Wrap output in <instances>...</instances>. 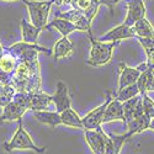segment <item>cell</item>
Returning <instances> with one entry per match:
<instances>
[{"instance_id": "obj_9", "label": "cell", "mask_w": 154, "mask_h": 154, "mask_svg": "<svg viewBox=\"0 0 154 154\" xmlns=\"http://www.w3.org/2000/svg\"><path fill=\"white\" fill-rule=\"evenodd\" d=\"M52 99H53V104H54L56 111L59 112V113L63 112L64 110L72 107V100H70V96H69L68 86L63 82L57 83V89H56V93L52 95Z\"/></svg>"}, {"instance_id": "obj_3", "label": "cell", "mask_w": 154, "mask_h": 154, "mask_svg": "<svg viewBox=\"0 0 154 154\" xmlns=\"http://www.w3.org/2000/svg\"><path fill=\"white\" fill-rule=\"evenodd\" d=\"M19 127L17 131L14 134V137L11 138L10 142L5 143V150L6 152H12V150H33L36 153H45L46 152V147H37L33 140L31 138V136L29 134V132L25 130L22 126V119H20L19 121Z\"/></svg>"}, {"instance_id": "obj_4", "label": "cell", "mask_w": 154, "mask_h": 154, "mask_svg": "<svg viewBox=\"0 0 154 154\" xmlns=\"http://www.w3.org/2000/svg\"><path fill=\"white\" fill-rule=\"evenodd\" d=\"M84 138L86 143L90 147L93 154H105L106 152V143L109 136L105 133L102 128L97 130H84Z\"/></svg>"}, {"instance_id": "obj_20", "label": "cell", "mask_w": 154, "mask_h": 154, "mask_svg": "<svg viewBox=\"0 0 154 154\" xmlns=\"http://www.w3.org/2000/svg\"><path fill=\"white\" fill-rule=\"evenodd\" d=\"M60 119H62V125H64V126L84 130L82 117L78 115V112L74 111L72 107H69L67 110H64L63 112H60Z\"/></svg>"}, {"instance_id": "obj_23", "label": "cell", "mask_w": 154, "mask_h": 154, "mask_svg": "<svg viewBox=\"0 0 154 154\" xmlns=\"http://www.w3.org/2000/svg\"><path fill=\"white\" fill-rule=\"evenodd\" d=\"M140 97H142V95H137L130 100L127 101H123L122 105H123V115H125V125H127L128 122H130L132 119H133V115H134V110L138 105V101L140 100Z\"/></svg>"}, {"instance_id": "obj_7", "label": "cell", "mask_w": 154, "mask_h": 154, "mask_svg": "<svg viewBox=\"0 0 154 154\" xmlns=\"http://www.w3.org/2000/svg\"><path fill=\"white\" fill-rule=\"evenodd\" d=\"M58 17L69 20L72 23L75 25V27L78 31H86L88 33H91V21L85 16V14L82 10L73 8L72 10L58 14Z\"/></svg>"}, {"instance_id": "obj_14", "label": "cell", "mask_w": 154, "mask_h": 154, "mask_svg": "<svg viewBox=\"0 0 154 154\" xmlns=\"http://www.w3.org/2000/svg\"><path fill=\"white\" fill-rule=\"evenodd\" d=\"M53 102L52 95H48L45 93H32L31 94V100H30V110L36 112V111H45L48 110L49 105Z\"/></svg>"}, {"instance_id": "obj_28", "label": "cell", "mask_w": 154, "mask_h": 154, "mask_svg": "<svg viewBox=\"0 0 154 154\" xmlns=\"http://www.w3.org/2000/svg\"><path fill=\"white\" fill-rule=\"evenodd\" d=\"M99 2H100V5H106L110 9L111 15H113V8L120 2V0H99Z\"/></svg>"}, {"instance_id": "obj_12", "label": "cell", "mask_w": 154, "mask_h": 154, "mask_svg": "<svg viewBox=\"0 0 154 154\" xmlns=\"http://www.w3.org/2000/svg\"><path fill=\"white\" fill-rule=\"evenodd\" d=\"M122 121L125 123V115H123V105L122 102L119 101L117 99L112 97L110 102L107 104V107L104 113V119H102V123H109L111 121Z\"/></svg>"}, {"instance_id": "obj_19", "label": "cell", "mask_w": 154, "mask_h": 154, "mask_svg": "<svg viewBox=\"0 0 154 154\" xmlns=\"http://www.w3.org/2000/svg\"><path fill=\"white\" fill-rule=\"evenodd\" d=\"M132 30L136 38H154V29L146 17L138 20L132 26Z\"/></svg>"}, {"instance_id": "obj_18", "label": "cell", "mask_w": 154, "mask_h": 154, "mask_svg": "<svg viewBox=\"0 0 154 154\" xmlns=\"http://www.w3.org/2000/svg\"><path fill=\"white\" fill-rule=\"evenodd\" d=\"M46 29H56L62 36H66V37H68V35H70L74 31H78L74 23H72L69 20L62 19V17H54V20L47 23Z\"/></svg>"}, {"instance_id": "obj_16", "label": "cell", "mask_w": 154, "mask_h": 154, "mask_svg": "<svg viewBox=\"0 0 154 154\" xmlns=\"http://www.w3.org/2000/svg\"><path fill=\"white\" fill-rule=\"evenodd\" d=\"M33 116L37 121H40L41 123H45L49 127H57L62 125V119H60V113L57 111H36L33 112Z\"/></svg>"}, {"instance_id": "obj_22", "label": "cell", "mask_w": 154, "mask_h": 154, "mask_svg": "<svg viewBox=\"0 0 154 154\" xmlns=\"http://www.w3.org/2000/svg\"><path fill=\"white\" fill-rule=\"evenodd\" d=\"M130 138L127 133L122 134V136H116V134H111L109 136L107 143H106V152L105 154H120L121 148L123 146V143Z\"/></svg>"}, {"instance_id": "obj_33", "label": "cell", "mask_w": 154, "mask_h": 154, "mask_svg": "<svg viewBox=\"0 0 154 154\" xmlns=\"http://www.w3.org/2000/svg\"><path fill=\"white\" fill-rule=\"evenodd\" d=\"M137 154H139V153H137Z\"/></svg>"}, {"instance_id": "obj_11", "label": "cell", "mask_w": 154, "mask_h": 154, "mask_svg": "<svg viewBox=\"0 0 154 154\" xmlns=\"http://www.w3.org/2000/svg\"><path fill=\"white\" fill-rule=\"evenodd\" d=\"M119 72H120V76H119V90L123 89L125 86L136 84L137 80H138V78H139V75H140V73H142L137 67L136 68L128 67L127 64H125V63H120L119 64Z\"/></svg>"}, {"instance_id": "obj_29", "label": "cell", "mask_w": 154, "mask_h": 154, "mask_svg": "<svg viewBox=\"0 0 154 154\" xmlns=\"http://www.w3.org/2000/svg\"><path fill=\"white\" fill-rule=\"evenodd\" d=\"M149 128H150V130H153V131H154V119H152V120H150V123H149Z\"/></svg>"}, {"instance_id": "obj_21", "label": "cell", "mask_w": 154, "mask_h": 154, "mask_svg": "<svg viewBox=\"0 0 154 154\" xmlns=\"http://www.w3.org/2000/svg\"><path fill=\"white\" fill-rule=\"evenodd\" d=\"M137 85H138L140 95H143L148 91H154L153 90V68H148L140 73L139 78L137 80Z\"/></svg>"}, {"instance_id": "obj_27", "label": "cell", "mask_w": 154, "mask_h": 154, "mask_svg": "<svg viewBox=\"0 0 154 154\" xmlns=\"http://www.w3.org/2000/svg\"><path fill=\"white\" fill-rule=\"evenodd\" d=\"M142 106L147 117H149L150 120L154 119V100L148 96V93L142 95Z\"/></svg>"}, {"instance_id": "obj_6", "label": "cell", "mask_w": 154, "mask_h": 154, "mask_svg": "<svg viewBox=\"0 0 154 154\" xmlns=\"http://www.w3.org/2000/svg\"><path fill=\"white\" fill-rule=\"evenodd\" d=\"M149 123H150V119L147 117V115L143 111V106H142V97L138 101V105L134 110V115H133V119L128 122L127 126V134L132 137L133 134L137 133H142L143 131L148 130L149 128Z\"/></svg>"}, {"instance_id": "obj_5", "label": "cell", "mask_w": 154, "mask_h": 154, "mask_svg": "<svg viewBox=\"0 0 154 154\" xmlns=\"http://www.w3.org/2000/svg\"><path fill=\"white\" fill-rule=\"evenodd\" d=\"M111 99H112L111 91L107 90V91H106V100H105V102H102L100 106H97L96 109L91 110L88 115H85V117L82 119L84 130H97V128L101 127L105 110H106L107 104L110 102Z\"/></svg>"}, {"instance_id": "obj_25", "label": "cell", "mask_w": 154, "mask_h": 154, "mask_svg": "<svg viewBox=\"0 0 154 154\" xmlns=\"http://www.w3.org/2000/svg\"><path fill=\"white\" fill-rule=\"evenodd\" d=\"M136 40L142 45V47L146 51L148 58V67L154 68V38H136Z\"/></svg>"}, {"instance_id": "obj_24", "label": "cell", "mask_w": 154, "mask_h": 154, "mask_svg": "<svg viewBox=\"0 0 154 154\" xmlns=\"http://www.w3.org/2000/svg\"><path fill=\"white\" fill-rule=\"evenodd\" d=\"M137 95H139V89H138V85L136 83V84H132V85L125 86L123 89L119 90L113 97L117 99L121 102H123V101H127V100H130V99H132Z\"/></svg>"}, {"instance_id": "obj_32", "label": "cell", "mask_w": 154, "mask_h": 154, "mask_svg": "<svg viewBox=\"0 0 154 154\" xmlns=\"http://www.w3.org/2000/svg\"><path fill=\"white\" fill-rule=\"evenodd\" d=\"M2 2H4V0H2Z\"/></svg>"}, {"instance_id": "obj_30", "label": "cell", "mask_w": 154, "mask_h": 154, "mask_svg": "<svg viewBox=\"0 0 154 154\" xmlns=\"http://www.w3.org/2000/svg\"><path fill=\"white\" fill-rule=\"evenodd\" d=\"M4 52H5V49L3 48V46H2V43H0V58H2V56L4 54Z\"/></svg>"}, {"instance_id": "obj_31", "label": "cell", "mask_w": 154, "mask_h": 154, "mask_svg": "<svg viewBox=\"0 0 154 154\" xmlns=\"http://www.w3.org/2000/svg\"><path fill=\"white\" fill-rule=\"evenodd\" d=\"M4 2H14V0H4Z\"/></svg>"}, {"instance_id": "obj_1", "label": "cell", "mask_w": 154, "mask_h": 154, "mask_svg": "<svg viewBox=\"0 0 154 154\" xmlns=\"http://www.w3.org/2000/svg\"><path fill=\"white\" fill-rule=\"evenodd\" d=\"M88 36L91 43V48H90V53H89L86 64L91 67H102L107 64L112 58L113 49L119 46L120 41H115V42L99 41L97 38H94L93 32L88 33Z\"/></svg>"}, {"instance_id": "obj_10", "label": "cell", "mask_w": 154, "mask_h": 154, "mask_svg": "<svg viewBox=\"0 0 154 154\" xmlns=\"http://www.w3.org/2000/svg\"><path fill=\"white\" fill-rule=\"evenodd\" d=\"M128 38H136V35L132 30V27L127 26L126 23L119 25L117 27H115L110 30L107 33L102 35L99 37V41H104V42H115V41H122V40H128Z\"/></svg>"}, {"instance_id": "obj_15", "label": "cell", "mask_w": 154, "mask_h": 154, "mask_svg": "<svg viewBox=\"0 0 154 154\" xmlns=\"http://www.w3.org/2000/svg\"><path fill=\"white\" fill-rule=\"evenodd\" d=\"M20 25H21V32H22V42L36 45L38 36H40V33L43 30L40 27H36L35 25H32L26 20H22Z\"/></svg>"}, {"instance_id": "obj_2", "label": "cell", "mask_w": 154, "mask_h": 154, "mask_svg": "<svg viewBox=\"0 0 154 154\" xmlns=\"http://www.w3.org/2000/svg\"><path fill=\"white\" fill-rule=\"evenodd\" d=\"M27 6L30 22L35 25L36 27L42 30L46 29L48 23V15L51 8L56 4V0H43V2H32V0H21Z\"/></svg>"}, {"instance_id": "obj_26", "label": "cell", "mask_w": 154, "mask_h": 154, "mask_svg": "<svg viewBox=\"0 0 154 154\" xmlns=\"http://www.w3.org/2000/svg\"><path fill=\"white\" fill-rule=\"evenodd\" d=\"M15 94H16V90L11 84L0 85V107L3 109L9 104V102H11Z\"/></svg>"}, {"instance_id": "obj_13", "label": "cell", "mask_w": 154, "mask_h": 154, "mask_svg": "<svg viewBox=\"0 0 154 154\" xmlns=\"http://www.w3.org/2000/svg\"><path fill=\"white\" fill-rule=\"evenodd\" d=\"M26 111H27L26 109H23L22 106H20L12 100L5 107H3V113L0 115V125L3 122H10V121H16V120L19 121L20 119H22V116Z\"/></svg>"}, {"instance_id": "obj_17", "label": "cell", "mask_w": 154, "mask_h": 154, "mask_svg": "<svg viewBox=\"0 0 154 154\" xmlns=\"http://www.w3.org/2000/svg\"><path fill=\"white\" fill-rule=\"evenodd\" d=\"M73 49H74V46L68 40V37L62 36V38L56 42V45L53 47V58L56 60H58L60 58L69 57L73 53Z\"/></svg>"}, {"instance_id": "obj_8", "label": "cell", "mask_w": 154, "mask_h": 154, "mask_svg": "<svg viewBox=\"0 0 154 154\" xmlns=\"http://www.w3.org/2000/svg\"><path fill=\"white\" fill-rule=\"evenodd\" d=\"M126 5L128 12L123 23L127 26L132 27L138 20L146 17V6L143 0H126Z\"/></svg>"}]
</instances>
